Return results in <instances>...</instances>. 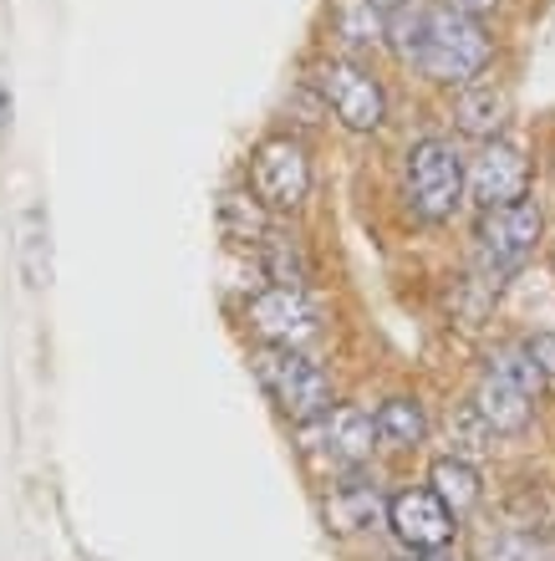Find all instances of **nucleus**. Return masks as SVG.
<instances>
[{
  "label": "nucleus",
  "instance_id": "f257e3e1",
  "mask_svg": "<svg viewBox=\"0 0 555 561\" xmlns=\"http://www.w3.org/2000/svg\"><path fill=\"white\" fill-rule=\"evenodd\" d=\"M495 57V42H489V31L479 26V15L459 11V5H428L418 15V57L413 67H424L433 82L443 88H469L474 77L489 67Z\"/></svg>",
  "mask_w": 555,
  "mask_h": 561
},
{
  "label": "nucleus",
  "instance_id": "f03ea898",
  "mask_svg": "<svg viewBox=\"0 0 555 561\" xmlns=\"http://www.w3.org/2000/svg\"><path fill=\"white\" fill-rule=\"evenodd\" d=\"M464 190H469V163L449 138H424V144L408 148L403 194H408V209L418 220L428 225L453 220V209L464 205Z\"/></svg>",
  "mask_w": 555,
  "mask_h": 561
},
{
  "label": "nucleus",
  "instance_id": "7ed1b4c3",
  "mask_svg": "<svg viewBox=\"0 0 555 561\" xmlns=\"http://www.w3.org/2000/svg\"><path fill=\"white\" fill-rule=\"evenodd\" d=\"M255 378L265 383V393L280 403V414H291L296 424H311L332 409V378L322 373V363H311L301 347H261L255 353Z\"/></svg>",
  "mask_w": 555,
  "mask_h": 561
},
{
  "label": "nucleus",
  "instance_id": "20e7f679",
  "mask_svg": "<svg viewBox=\"0 0 555 561\" xmlns=\"http://www.w3.org/2000/svg\"><path fill=\"white\" fill-rule=\"evenodd\" d=\"M311 82L322 92L326 113H332L342 128H351V134H378L382 123H388V92H382L378 77L367 72V67H357V61H347V57L322 61V67L311 72Z\"/></svg>",
  "mask_w": 555,
  "mask_h": 561
},
{
  "label": "nucleus",
  "instance_id": "39448f33",
  "mask_svg": "<svg viewBox=\"0 0 555 561\" xmlns=\"http://www.w3.org/2000/svg\"><path fill=\"white\" fill-rule=\"evenodd\" d=\"M255 199L270 209H301L311 194V159L296 138H265L250 159Z\"/></svg>",
  "mask_w": 555,
  "mask_h": 561
},
{
  "label": "nucleus",
  "instance_id": "423d86ee",
  "mask_svg": "<svg viewBox=\"0 0 555 561\" xmlns=\"http://www.w3.org/2000/svg\"><path fill=\"white\" fill-rule=\"evenodd\" d=\"M541 205L535 199H510V205H495L479 215V230H474V240H479L484 261L505 276V271H514L520 261H525L530 251H535V240H541Z\"/></svg>",
  "mask_w": 555,
  "mask_h": 561
},
{
  "label": "nucleus",
  "instance_id": "0eeeda50",
  "mask_svg": "<svg viewBox=\"0 0 555 561\" xmlns=\"http://www.w3.org/2000/svg\"><path fill=\"white\" fill-rule=\"evenodd\" d=\"M250 327L270 347H307V342L322 337L316 307L307 301V291H291V286H265V291L250 296Z\"/></svg>",
  "mask_w": 555,
  "mask_h": 561
},
{
  "label": "nucleus",
  "instance_id": "6e6552de",
  "mask_svg": "<svg viewBox=\"0 0 555 561\" xmlns=\"http://www.w3.org/2000/svg\"><path fill=\"white\" fill-rule=\"evenodd\" d=\"M453 511L433 490H403L388 501V526L408 551H443L453 541Z\"/></svg>",
  "mask_w": 555,
  "mask_h": 561
},
{
  "label": "nucleus",
  "instance_id": "1a4fd4ad",
  "mask_svg": "<svg viewBox=\"0 0 555 561\" xmlns=\"http://www.w3.org/2000/svg\"><path fill=\"white\" fill-rule=\"evenodd\" d=\"M469 194H474L484 209L510 205V199H525V194H530V163H525V153H520L514 144L489 138V144L479 148V159L469 163Z\"/></svg>",
  "mask_w": 555,
  "mask_h": 561
},
{
  "label": "nucleus",
  "instance_id": "9d476101",
  "mask_svg": "<svg viewBox=\"0 0 555 561\" xmlns=\"http://www.w3.org/2000/svg\"><path fill=\"white\" fill-rule=\"evenodd\" d=\"M316 424V444H322L326 455L342 465V470H357L372 449H378V428H372V414H362V409H351V403H342V409H326L322 419H311Z\"/></svg>",
  "mask_w": 555,
  "mask_h": 561
},
{
  "label": "nucleus",
  "instance_id": "9b49d317",
  "mask_svg": "<svg viewBox=\"0 0 555 561\" xmlns=\"http://www.w3.org/2000/svg\"><path fill=\"white\" fill-rule=\"evenodd\" d=\"M474 414H479V424L489 434H520V428H530L535 399L520 393L514 383H505V378H495V373H484L479 393H474Z\"/></svg>",
  "mask_w": 555,
  "mask_h": 561
},
{
  "label": "nucleus",
  "instance_id": "f8f14e48",
  "mask_svg": "<svg viewBox=\"0 0 555 561\" xmlns=\"http://www.w3.org/2000/svg\"><path fill=\"white\" fill-rule=\"evenodd\" d=\"M505 113H510V103H505V92H499L495 82H469V88L459 92V103H453V128L464 138L489 144V138H499V128H505Z\"/></svg>",
  "mask_w": 555,
  "mask_h": 561
},
{
  "label": "nucleus",
  "instance_id": "ddd939ff",
  "mask_svg": "<svg viewBox=\"0 0 555 561\" xmlns=\"http://www.w3.org/2000/svg\"><path fill=\"white\" fill-rule=\"evenodd\" d=\"M15 251H21V276L31 291H42L51 280V220L42 205H26L15 220Z\"/></svg>",
  "mask_w": 555,
  "mask_h": 561
},
{
  "label": "nucleus",
  "instance_id": "4468645a",
  "mask_svg": "<svg viewBox=\"0 0 555 561\" xmlns=\"http://www.w3.org/2000/svg\"><path fill=\"white\" fill-rule=\"evenodd\" d=\"M428 485H433V495L449 505L453 516H464V511H474V505H479V470H474V459H464V455L433 459Z\"/></svg>",
  "mask_w": 555,
  "mask_h": 561
},
{
  "label": "nucleus",
  "instance_id": "2eb2a0df",
  "mask_svg": "<svg viewBox=\"0 0 555 561\" xmlns=\"http://www.w3.org/2000/svg\"><path fill=\"white\" fill-rule=\"evenodd\" d=\"M332 31L351 51H372V46H388V11H378L372 0H336Z\"/></svg>",
  "mask_w": 555,
  "mask_h": 561
},
{
  "label": "nucleus",
  "instance_id": "dca6fc26",
  "mask_svg": "<svg viewBox=\"0 0 555 561\" xmlns=\"http://www.w3.org/2000/svg\"><path fill=\"white\" fill-rule=\"evenodd\" d=\"M382 511V495H378V480H362V474H351L342 485L332 490V505H326V516H332L336 531H362L372 526Z\"/></svg>",
  "mask_w": 555,
  "mask_h": 561
},
{
  "label": "nucleus",
  "instance_id": "f3484780",
  "mask_svg": "<svg viewBox=\"0 0 555 561\" xmlns=\"http://www.w3.org/2000/svg\"><path fill=\"white\" fill-rule=\"evenodd\" d=\"M372 428H378V444H388V449H413V444H424V434H428L424 403L388 399L378 414H372Z\"/></svg>",
  "mask_w": 555,
  "mask_h": 561
},
{
  "label": "nucleus",
  "instance_id": "a211bd4d",
  "mask_svg": "<svg viewBox=\"0 0 555 561\" xmlns=\"http://www.w3.org/2000/svg\"><path fill=\"white\" fill-rule=\"evenodd\" d=\"M255 255H261V271H265L270 280H276V286L307 291L311 266H307V251H301V245H296L291 236H276V230H270V236H265L261 245H255Z\"/></svg>",
  "mask_w": 555,
  "mask_h": 561
},
{
  "label": "nucleus",
  "instance_id": "6ab92c4d",
  "mask_svg": "<svg viewBox=\"0 0 555 561\" xmlns=\"http://www.w3.org/2000/svg\"><path fill=\"white\" fill-rule=\"evenodd\" d=\"M220 225H224V236L240 240V245H261L265 236H270V225H265V209L255 194H220Z\"/></svg>",
  "mask_w": 555,
  "mask_h": 561
},
{
  "label": "nucleus",
  "instance_id": "aec40b11",
  "mask_svg": "<svg viewBox=\"0 0 555 561\" xmlns=\"http://www.w3.org/2000/svg\"><path fill=\"white\" fill-rule=\"evenodd\" d=\"M489 373H495V378H505V383H514L520 393H530V399H541V393H545V378H541V368L530 363L525 347H505V353H495V357H489Z\"/></svg>",
  "mask_w": 555,
  "mask_h": 561
},
{
  "label": "nucleus",
  "instance_id": "412c9836",
  "mask_svg": "<svg viewBox=\"0 0 555 561\" xmlns=\"http://www.w3.org/2000/svg\"><path fill=\"white\" fill-rule=\"evenodd\" d=\"M525 353H530V363L541 368L545 383H555V332H541V337H530Z\"/></svg>",
  "mask_w": 555,
  "mask_h": 561
},
{
  "label": "nucleus",
  "instance_id": "4be33fe9",
  "mask_svg": "<svg viewBox=\"0 0 555 561\" xmlns=\"http://www.w3.org/2000/svg\"><path fill=\"white\" fill-rule=\"evenodd\" d=\"M449 5H459V11H469V15H489L499 0H449Z\"/></svg>",
  "mask_w": 555,
  "mask_h": 561
},
{
  "label": "nucleus",
  "instance_id": "5701e85b",
  "mask_svg": "<svg viewBox=\"0 0 555 561\" xmlns=\"http://www.w3.org/2000/svg\"><path fill=\"white\" fill-rule=\"evenodd\" d=\"M5 123H11V92L0 88V128H5Z\"/></svg>",
  "mask_w": 555,
  "mask_h": 561
},
{
  "label": "nucleus",
  "instance_id": "b1692460",
  "mask_svg": "<svg viewBox=\"0 0 555 561\" xmlns=\"http://www.w3.org/2000/svg\"><path fill=\"white\" fill-rule=\"evenodd\" d=\"M372 5H378V11H388V15H393V11H403L408 0H372Z\"/></svg>",
  "mask_w": 555,
  "mask_h": 561
},
{
  "label": "nucleus",
  "instance_id": "393cba45",
  "mask_svg": "<svg viewBox=\"0 0 555 561\" xmlns=\"http://www.w3.org/2000/svg\"><path fill=\"white\" fill-rule=\"evenodd\" d=\"M418 561H443V557H439V551H418Z\"/></svg>",
  "mask_w": 555,
  "mask_h": 561
}]
</instances>
